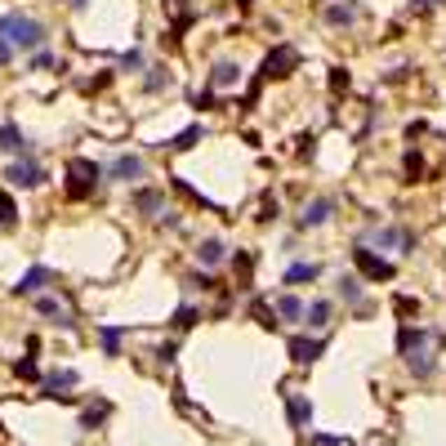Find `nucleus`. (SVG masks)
I'll return each instance as SVG.
<instances>
[{
  "label": "nucleus",
  "mask_w": 446,
  "mask_h": 446,
  "mask_svg": "<svg viewBox=\"0 0 446 446\" xmlns=\"http://www.w3.org/2000/svg\"><path fill=\"white\" fill-rule=\"evenodd\" d=\"M76 370H54V375H45V393L50 397H67V389H76Z\"/></svg>",
  "instance_id": "obj_22"
},
{
  "label": "nucleus",
  "mask_w": 446,
  "mask_h": 446,
  "mask_svg": "<svg viewBox=\"0 0 446 446\" xmlns=\"http://www.w3.org/2000/svg\"><path fill=\"white\" fill-rule=\"evenodd\" d=\"M14 54H18V50L5 41V36H0V67H9V63H14Z\"/></svg>",
  "instance_id": "obj_37"
},
{
  "label": "nucleus",
  "mask_w": 446,
  "mask_h": 446,
  "mask_svg": "<svg viewBox=\"0 0 446 446\" xmlns=\"http://www.w3.org/2000/svg\"><path fill=\"white\" fill-rule=\"evenodd\" d=\"M5 183H9V188H27V192H32V188H41V183H45V165L36 161L32 152H22V156H14V161L5 165Z\"/></svg>",
  "instance_id": "obj_4"
},
{
  "label": "nucleus",
  "mask_w": 446,
  "mask_h": 446,
  "mask_svg": "<svg viewBox=\"0 0 446 446\" xmlns=\"http://www.w3.org/2000/svg\"><path fill=\"white\" fill-rule=\"evenodd\" d=\"M32 299H36V312H41L45 321H54V326H63V330H71V326H76V321H71V308H67L58 295L41 291V295H32Z\"/></svg>",
  "instance_id": "obj_8"
},
{
  "label": "nucleus",
  "mask_w": 446,
  "mask_h": 446,
  "mask_svg": "<svg viewBox=\"0 0 446 446\" xmlns=\"http://www.w3.org/2000/svg\"><path fill=\"white\" fill-rule=\"evenodd\" d=\"M330 299H308V304H304V326L308 330H326L330 326Z\"/></svg>",
  "instance_id": "obj_13"
},
{
  "label": "nucleus",
  "mask_w": 446,
  "mask_h": 446,
  "mask_svg": "<svg viewBox=\"0 0 446 446\" xmlns=\"http://www.w3.org/2000/svg\"><path fill=\"white\" fill-rule=\"evenodd\" d=\"M120 67H125V71H143V50H125V54H120Z\"/></svg>",
  "instance_id": "obj_32"
},
{
  "label": "nucleus",
  "mask_w": 446,
  "mask_h": 446,
  "mask_svg": "<svg viewBox=\"0 0 446 446\" xmlns=\"http://www.w3.org/2000/svg\"><path fill=\"white\" fill-rule=\"evenodd\" d=\"M0 152H9V156L32 152V148H27V139H22V130L14 125V120H5V125H0Z\"/></svg>",
  "instance_id": "obj_18"
},
{
  "label": "nucleus",
  "mask_w": 446,
  "mask_h": 446,
  "mask_svg": "<svg viewBox=\"0 0 446 446\" xmlns=\"http://www.w3.org/2000/svg\"><path fill=\"white\" fill-rule=\"evenodd\" d=\"M295 67H299V54L291 50V45H277V50L263 58V76H291Z\"/></svg>",
  "instance_id": "obj_9"
},
{
  "label": "nucleus",
  "mask_w": 446,
  "mask_h": 446,
  "mask_svg": "<svg viewBox=\"0 0 446 446\" xmlns=\"http://www.w3.org/2000/svg\"><path fill=\"white\" fill-rule=\"evenodd\" d=\"M183 286H188V291H214V277L210 272H188Z\"/></svg>",
  "instance_id": "obj_29"
},
{
  "label": "nucleus",
  "mask_w": 446,
  "mask_h": 446,
  "mask_svg": "<svg viewBox=\"0 0 446 446\" xmlns=\"http://www.w3.org/2000/svg\"><path fill=\"white\" fill-rule=\"evenodd\" d=\"M0 36H5L9 45H14L18 54H36L45 45V22L41 18H32V14H22V9H5L0 14Z\"/></svg>",
  "instance_id": "obj_2"
},
{
  "label": "nucleus",
  "mask_w": 446,
  "mask_h": 446,
  "mask_svg": "<svg viewBox=\"0 0 446 446\" xmlns=\"http://www.w3.org/2000/svg\"><path fill=\"white\" fill-rule=\"evenodd\" d=\"M50 281H54V268H45V263H36V268H32L27 277H22V281L14 286V291H18V295H41V291H45V286H50Z\"/></svg>",
  "instance_id": "obj_14"
},
{
  "label": "nucleus",
  "mask_w": 446,
  "mask_h": 446,
  "mask_svg": "<svg viewBox=\"0 0 446 446\" xmlns=\"http://www.w3.org/2000/svg\"><path fill=\"white\" fill-rule=\"evenodd\" d=\"M406 174H411V179H419V174H424V161H419L415 152H406Z\"/></svg>",
  "instance_id": "obj_36"
},
{
  "label": "nucleus",
  "mask_w": 446,
  "mask_h": 446,
  "mask_svg": "<svg viewBox=\"0 0 446 446\" xmlns=\"http://www.w3.org/2000/svg\"><path fill=\"white\" fill-rule=\"evenodd\" d=\"M134 210H139V214H148V219L165 214V192H156V188H143V192H134Z\"/></svg>",
  "instance_id": "obj_16"
},
{
  "label": "nucleus",
  "mask_w": 446,
  "mask_h": 446,
  "mask_svg": "<svg viewBox=\"0 0 446 446\" xmlns=\"http://www.w3.org/2000/svg\"><path fill=\"white\" fill-rule=\"evenodd\" d=\"M317 277H321V268L312 259H295L291 268H286V286H312Z\"/></svg>",
  "instance_id": "obj_15"
},
{
  "label": "nucleus",
  "mask_w": 446,
  "mask_h": 446,
  "mask_svg": "<svg viewBox=\"0 0 446 446\" xmlns=\"http://www.w3.org/2000/svg\"><path fill=\"white\" fill-rule=\"evenodd\" d=\"M397 312H402V317H415V312H419V299H411V295H397Z\"/></svg>",
  "instance_id": "obj_33"
},
{
  "label": "nucleus",
  "mask_w": 446,
  "mask_h": 446,
  "mask_svg": "<svg viewBox=\"0 0 446 446\" xmlns=\"http://www.w3.org/2000/svg\"><path fill=\"white\" fill-rule=\"evenodd\" d=\"M14 375H18V379H36L41 370H36V361L27 357V361H18V366H14Z\"/></svg>",
  "instance_id": "obj_35"
},
{
  "label": "nucleus",
  "mask_w": 446,
  "mask_h": 446,
  "mask_svg": "<svg viewBox=\"0 0 446 446\" xmlns=\"http://www.w3.org/2000/svg\"><path fill=\"white\" fill-rule=\"evenodd\" d=\"M99 179H103V170L94 161H85V156H76V161L67 165V197L71 201H85L94 188H99Z\"/></svg>",
  "instance_id": "obj_3"
},
{
  "label": "nucleus",
  "mask_w": 446,
  "mask_h": 446,
  "mask_svg": "<svg viewBox=\"0 0 446 446\" xmlns=\"http://www.w3.org/2000/svg\"><path fill=\"white\" fill-rule=\"evenodd\" d=\"M45 67H58V58H54V54L45 50V45H41V50L32 54V71H45Z\"/></svg>",
  "instance_id": "obj_30"
},
{
  "label": "nucleus",
  "mask_w": 446,
  "mask_h": 446,
  "mask_svg": "<svg viewBox=\"0 0 446 446\" xmlns=\"http://www.w3.org/2000/svg\"><path fill=\"white\" fill-rule=\"evenodd\" d=\"M201 134H206V130H201V125H188L183 134H174L170 143H165V148H170V152H183V148H192V143H197Z\"/></svg>",
  "instance_id": "obj_26"
},
{
  "label": "nucleus",
  "mask_w": 446,
  "mask_h": 446,
  "mask_svg": "<svg viewBox=\"0 0 446 446\" xmlns=\"http://www.w3.org/2000/svg\"><path fill=\"white\" fill-rule=\"evenodd\" d=\"M308 446H348V442H344V438H330V433H312Z\"/></svg>",
  "instance_id": "obj_34"
},
{
  "label": "nucleus",
  "mask_w": 446,
  "mask_h": 446,
  "mask_svg": "<svg viewBox=\"0 0 446 446\" xmlns=\"http://www.w3.org/2000/svg\"><path fill=\"white\" fill-rule=\"evenodd\" d=\"M143 170H148V165H143L139 152H120V156H112V165H107L103 174H107V183H139Z\"/></svg>",
  "instance_id": "obj_6"
},
{
  "label": "nucleus",
  "mask_w": 446,
  "mask_h": 446,
  "mask_svg": "<svg viewBox=\"0 0 446 446\" xmlns=\"http://www.w3.org/2000/svg\"><path fill=\"white\" fill-rule=\"evenodd\" d=\"M107 415H112V406H107V402H94V406H85V415H81V428H99Z\"/></svg>",
  "instance_id": "obj_24"
},
{
  "label": "nucleus",
  "mask_w": 446,
  "mask_h": 446,
  "mask_svg": "<svg viewBox=\"0 0 446 446\" xmlns=\"http://www.w3.org/2000/svg\"><path fill=\"white\" fill-rule=\"evenodd\" d=\"M99 340H103V353H107V357H116V353H120V340H125V330H120V326H103V330H99Z\"/></svg>",
  "instance_id": "obj_25"
},
{
  "label": "nucleus",
  "mask_w": 446,
  "mask_h": 446,
  "mask_svg": "<svg viewBox=\"0 0 446 446\" xmlns=\"http://www.w3.org/2000/svg\"><path fill=\"white\" fill-rule=\"evenodd\" d=\"M340 295L348 304H361V277H340Z\"/></svg>",
  "instance_id": "obj_27"
},
{
  "label": "nucleus",
  "mask_w": 446,
  "mask_h": 446,
  "mask_svg": "<svg viewBox=\"0 0 446 446\" xmlns=\"http://www.w3.org/2000/svg\"><path fill=\"white\" fill-rule=\"evenodd\" d=\"M174 326H179V330H188V326H197V308H192V304H183V308H179V312H174Z\"/></svg>",
  "instance_id": "obj_31"
},
{
  "label": "nucleus",
  "mask_w": 446,
  "mask_h": 446,
  "mask_svg": "<svg viewBox=\"0 0 446 446\" xmlns=\"http://www.w3.org/2000/svg\"><path fill=\"white\" fill-rule=\"evenodd\" d=\"M286 415H291V428L295 433H308L312 424V402L304 393H286Z\"/></svg>",
  "instance_id": "obj_10"
},
{
  "label": "nucleus",
  "mask_w": 446,
  "mask_h": 446,
  "mask_svg": "<svg viewBox=\"0 0 446 446\" xmlns=\"http://www.w3.org/2000/svg\"><path fill=\"white\" fill-rule=\"evenodd\" d=\"M67 5H71V9H85V5H90V0H67Z\"/></svg>",
  "instance_id": "obj_39"
},
{
  "label": "nucleus",
  "mask_w": 446,
  "mask_h": 446,
  "mask_svg": "<svg viewBox=\"0 0 446 446\" xmlns=\"http://www.w3.org/2000/svg\"><path fill=\"white\" fill-rule=\"evenodd\" d=\"M330 214H335V201L330 197H317V201H308L304 214H299V228H321V223H330Z\"/></svg>",
  "instance_id": "obj_11"
},
{
  "label": "nucleus",
  "mask_w": 446,
  "mask_h": 446,
  "mask_svg": "<svg viewBox=\"0 0 446 446\" xmlns=\"http://www.w3.org/2000/svg\"><path fill=\"white\" fill-rule=\"evenodd\" d=\"M272 312H277V321H304V299L299 295H277Z\"/></svg>",
  "instance_id": "obj_17"
},
{
  "label": "nucleus",
  "mask_w": 446,
  "mask_h": 446,
  "mask_svg": "<svg viewBox=\"0 0 446 446\" xmlns=\"http://www.w3.org/2000/svg\"><path fill=\"white\" fill-rule=\"evenodd\" d=\"M397 348H402L406 366H411L419 379H428L433 366H438L433 357H438V348H442V335L428 330V326H402V335H397Z\"/></svg>",
  "instance_id": "obj_1"
},
{
  "label": "nucleus",
  "mask_w": 446,
  "mask_h": 446,
  "mask_svg": "<svg viewBox=\"0 0 446 446\" xmlns=\"http://www.w3.org/2000/svg\"><path fill=\"white\" fill-rule=\"evenodd\" d=\"M223 255H228V246H223L219 237H206V241L197 246V263H201V268H219Z\"/></svg>",
  "instance_id": "obj_19"
},
{
  "label": "nucleus",
  "mask_w": 446,
  "mask_h": 446,
  "mask_svg": "<svg viewBox=\"0 0 446 446\" xmlns=\"http://www.w3.org/2000/svg\"><path fill=\"white\" fill-rule=\"evenodd\" d=\"M232 85H241V67H237V63H214L210 90H232Z\"/></svg>",
  "instance_id": "obj_20"
},
{
  "label": "nucleus",
  "mask_w": 446,
  "mask_h": 446,
  "mask_svg": "<svg viewBox=\"0 0 446 446\" xmlns=\"http://www.w3.org/2000/svg\"><path fill=\"white\" fill-rule=\"evenodd\" d=\"M330 90H348V71H344V67H335V76H330Z\"/></svg>",
  "instance_id": "obj_38"
},
{
  "label": "nucleus",
  "mask_w": 446,
  "mask_h": 446,
  "mask_svg": "<svg viewBox=\"0 0 446 446\" xmlns=\"http://www.w3.org/2000/svg\"><path fill=\"white\" fill-rule=\"evenodd\" d=\"M321 348H326V340H317V335H312V340H308V335H295V340H291V361H295V366H308V361L321 357Z\"/></svg>",
  "instance_id": "obj_12"
},
{
  "label": "nucleus",
  "mask_w": 446,
  "mask_h": 446,
  "mask_svg": "<svg viewBox=\"0 0 446 446\" xmlns=\"http://www.w3.org/2000/svg\"><path fill=\"white\" fill-rule=\"evenodd\" d=\"M353 263L361 268V277H370V281H393V263L384 255H375V250H366V246L353 250Z\"/></svg>",
  "instance_id": "obj_7"
},
{
  "label": "nucleus",
  "mask_w": 446,
  "mask_h": 446,
  "mask_svg": "<svg viewBox=\"0 0 446 446\" xmlns=\"http://www.w3.org/2000/svg\"><path fill=\"white\" fill-rule=\"evenodd\" d=\"M170 81H174V76H170L165 67H148V76H143V90H148V94H161Z\"/></svg>",
  "instance_id": "obj_23"
},
{
  "label": "nucleus",
  "mask_w": 446,
  "mask_h": 446,
  "mask_svg": "<svg viewBox=\"0 0 446 446\" xmlns=\"http://www.w3.org/2000/svg\"><path fill=\"white\" fill-rule=\"evenodd\" d=\"M277 214H281V201H277V197H263V206H259L255 219H259V223H272Z\"/></svg>",
  "instance_id": "obj_28"
},
{
  "label": "nucleus",
  "mask_w": 446,
  "mask_h": 446,
  "mask_svg": "<svg viewBox=\"0 0 446 446\" xmlns=\"http://www.w3.org/2000/svg\"><path fill=\"white\" fill-rule=\"evenodd\" d=\"M357 18H361V9L353 5V0H344V5H330V9H326V22H330V27H353Z\"/></svg>",
  "instance_id": "obj_21"
},
{
  "label": "nucleus",
  "mask_w": 446,
  "mask_h": 446,
  "mask_svg": "<svg viewBox=\"0 0 446 446\" xmlns=\"http://www.w3.org/2000/svg\"><path fill=\"white\" fill-rule=\"evenodd\" d=\"M361 241H370V246H379V250H397V255H411V250H415V232H411V228H370Z\"/></svg>",
  "instance_id": "obj_5"
}]
</instances>
